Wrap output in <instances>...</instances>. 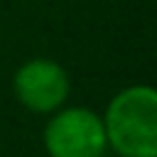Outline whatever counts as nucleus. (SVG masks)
Here are the masks:
<instances>
[{"instance_id": "obj_1", "label": "nucleus", "mask_w": 157, "mask_h": 157, "mask_svg": "<svg viewBox=\"0 0 157 157\" xmlns=\"http://www.w3.org/2000/svg\"><path fill=\"white\" fill-rule=\"evenodd\" d=\"M105 142L118 157H157V91L147 83L118 91L101 115Z\"/></svg>"}, {"instance_id": "obj_2", "label": "nucleus", "mask_w": 157, "mask_h": 157, "mask_svg": "<svg viewBox=\"0 0 157 157\" xmlns=\"http://www.w3.org/2000/svg\"><path fill=\"white\" fill-rule=\"evenodd\" d=\"M42 142L49 157H103L108 150L103 120L86 105H64L44 125Z\"/></svg>"}, {"instance_id": "obj_3", "label": "nucleus", "mask_w": 157, "mask_h": 157, "mask_svg": "<svg viewBox=\"0 0 157 157\" xmlns=\"http://www.w3.org/2000/svg\"><path fill=\"white\" fill-rule=\"evenodd\" d=\"M12 93L22 108L37 115H52L64 108L71 93L66 69L47 56H32L22 61L12 74Z\"/></svg>"}]
</instances>
